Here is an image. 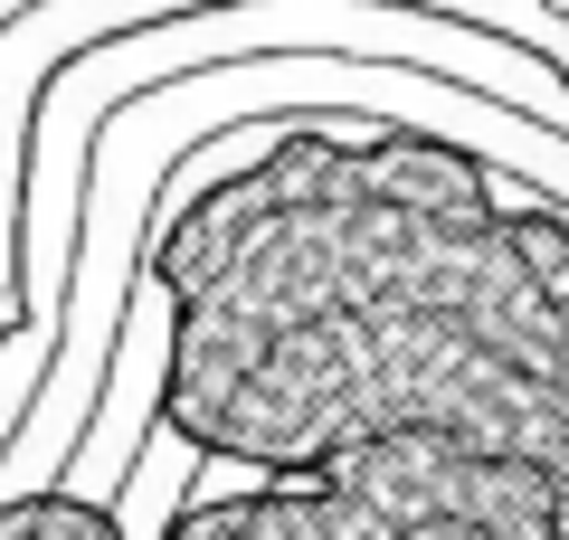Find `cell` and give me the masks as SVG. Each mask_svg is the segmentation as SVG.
<instances>
[{
  "label": "cell",
  "mask_w": 569,
  "mask_h": 540,
  "mask_svg": "<svg viewBox=\"0 0 569 540\" xmlns=\"http://www.w3.org/2000/svg\"><path fill=\"white\" fill-rule=\"evenodd\" d=\"M162 540H560V493L541 464L456 437H361L313 493L190 502Z\"/></svg>",
  "instance_id": "6da1fadb"
},
{
  "label": "cell",
  "mask_w": 569,
  "mask_h": 540,
  "mask_svg": "<svg viewBox=\"0 0 569 540\" xmlns=\"http://www.w3.org/2000/svg\"><path fill=\"white\" fill-rule=\"evenodd\" d=\"M0 540H123V512L77 483H39V493H0Z\"/></svg>",
  "instance_id": "7a4b0ae2"
},
{
  "label": "cell",
  "mask_w": 569,
  "mask_h": 540,
  "mask_svg": "<svg viewBox=\"0 0 569 540\" xmlns=\"http://www.w3.org/2000/svg\"><path fill=\"white\" fill-rule=\"evenodd\" d=\"M20 10H29V0H0V20H20Z\"/></svg>",
  "instance_id": "3957f363"
}]
</instances>
